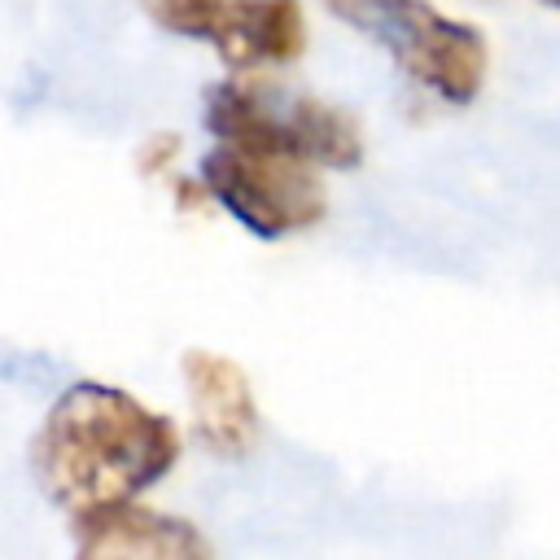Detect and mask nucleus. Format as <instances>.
<instances>
[{
    "label": "nucleus",
    "mask_w": 560,
    "mask_h": 560,
    "mask_svg": "<svg viewBox=\"0 0 560 560\" xmlns=\"http://www.w3.org/2000/svg\"><path fill=\"white\" fill-rule=\"evenodd\" d=\"M74 534L83 556H206V542L184 521L136 508L131 499L74 508Z\"/></svg>",
    "instance_id": "obj_4"
},
{
    "label": "nucleus",
    "mask_w": 560,
    "mask_h": 560,
    "mask_svg": "<svg viewBox=\"0 0 560 560\" xmlns=\"http://www.w3.org/2000/svg\"><path fill=\"white\" fill-rule=\"evenodd\" d=\"M556 4H560V0H556Z\"/></svg>",
    "instance_id": "obj_9"
},
{
    "label": "nucleus",
    "mask_w": 560,
    "mask_h": 560,
    "mask_svg": "<svg viewBox=\"0 0 560 560\" xmlns=\"http://www.w3.org/2000/svg\"><path fill=\"white\" fill-rule=\"evenodd\" d=\"M346 22L372 31L394 48V57L451 101H468L481 83V39L446 22L420 0H324Z\"/></svg>",
    "instance_id": "obj_2"
},
{
    "label": "nucleus",
    "mask_w": 560,
    "mask_h": 560,
    "mask_svg": "<svg viewBox=\"0 0 560 560\" xmlns=\"http://www.w3.org/2000/svg\"><path fill=\"white\" fill-rule=\"evenodd\" d=\"M201 184L232 219H241L258 236L306 228L324 210L319 179L311 175L306 158L293 153H245L219 144L201 162Z\"/></svg>",
    "instance_id": "obj_3"
},
{
    "label": "nucleus",
    "mask_w": 560,
    "mask_h": 560,
    "mask_svg": "<svg viewBox=\"0 0 560 560\" xmlns=\"http://www.w3.org/2000/svg\"><path fill=\"white\" fill-rule=\"evenodd\" d=\"M289 127L298 136V149L306 162H324V166H354L363 144H359V131L354 122L324 105V101H298L289 109Z\"/></svg>",
    "instance_id": "obj_7"
},
{
    "label": "nucleus",
    "mask_w": 560,
    "mask_h": 560,
    "mask_svg": "<svg viewBox=\"0 0 560 560\" xmlns=\"http://www.w3.org/2000/svg\"><path fill=\"white\" fill-rule=\"evenodd\" d=\"M179 459V433L166 416L140 407L131 394L79 381L48 411L35 438V468L44 486L83 508L105 499H131L153 486Z\"/></svg>",
    "instance_id": "obj_1"
},
{
    "label": "nucleus",
    "mask_w": 560,
    "mask_h": 560,
    "mask_svg": "<svg viewBox=\"0 0 560 560\" xmlns=\"http://www.w3.org/2000/svg\"><path fill=\"white\" fill-rule=\"evenodd\" d=\"M223 61H232L236 70L249 66H284L302 52L306 44V22L298 0H232L219 35H214Z\"/></svg>",
    "instance_id": "obj_6"
},
{
    "label": "nucleus",
    "mask_w": 560,
    "mask_h": 560,
    "mask_svg": "<svg viewBox=\"0 0 560 560\" xmlns=\"http://www.w3.org/2000/svg\"><path fill=\"white\" fill-rule=\"evenodd\" d=\"M149 18L184 39H214L232 0H140Z\"/></svg>",
    "instance_id": "obj_8"
},
{
    "label": "nucleus",
    "mask_w": 560,
    "mask_h": 560,
    "mask_svg": "<svg viewBox=\"0 0 560 560\" xmlns=\"http://www.w3.org/2000/svg\"><path fill=\"white\" fill-rule=\"evenodd\" d=\"M184 381L192 394L201 442L219 455H245L258 433V411L249 398V381L232 359H219L210 350L184 354Z\"/></svg>",
    "instance_id": "obj_5"
}]
</instances>
